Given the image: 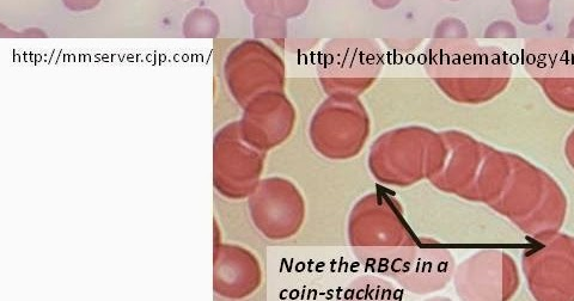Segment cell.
<instances>
[{
	"label": "cell",
	"mask_w": 574,
	"mask_h": 301,
	"mask_svg": "<svg viewBox=\"0 0 574 301\" xmlns=\"http://www.w3.org/2000/svg\"><path fill=\"white\" fill-rule=\"evenodd\" d=\"M455 260L445 249L417 250L413 261L398 281L403 288L418 294L444 290L455 275Z\"/></svg>",
	"instance_id": "obj_8"
},
{
	"label": "cell",
	"mask_w": 574,
	"mask_h": 301,
	"mask_svg": "<svg viewBox=\"0 0 574 301\" xmlns=\"http://www.w3.org/2000/svg\"><path fill=\"white\" fill-rule=\"evenodd\" d=\"M454 2H457V0H454Z\"/></svg>",
	"instance_id": "obj_12"
},
{
	"label": "cell",
	"mask_w": 574,
	"mask_h": 301,
	"mask_svg": "<svg viewBox=\"0 0 574 301\" xmlns=\"http://www.w3.org/2000/svg\"><path fill=\"white\" fill-rule=\"evenodd\" d=\"M565 157L567 163L570 164V167L574 171V128L565 141Z\"/></svg>",
	"instance_id": "obj_10"
},
{
	"label": "cell",
	"mask_w": 574,
	"mask_h": 301,
	"mask_svg": "<svg viewBox=\"0 0 574 301\" xmlns=\"http://www.w3.org/2000/svg\"><path fill=\"white\" fill-rule=\"evenodd\" d=\"M525 72L540 85L553 106L574 114V40L534 38L524 43Z\"/></svg>",
	"instance_id": "obj_5"
},
{
	"label": "cell",
	"mask_w": 574,
	"mask_h": 301,
	"mask_svg": "<svg viewBox=\"0 0 574 301\" xmlns=\"http://www.w3.org/2000/svg\"><path fill=\"white\" fill-rule=\"evenodd\" d=\"M567 38L574 40V17L569 24V35H567Z\"/></svg>",
	"instance_id": "obj_11"
},
{
	"label": "cell",
	"mask_w": 574,
	"mask_h": 301,
	"mask_svg": "<svg viewBox=\"0 0 574 301\" xmlns=\"http://www.w3.org/2000/svg\"><path fill=\"white\" fill-rule=\"evenodd\" d=\"M552 0H511L519 21L527 26H539L546 22L551 12Z\"/></svg>",
	"instance_id": "obj_9"
},
{
	"label": "cell",
	"mask_w": 574,
	"mask_h": 301,
	"mask_svg": "<svg viewBox=\"0 0 574 301\" xmlns=\"http://www.w3.org/2000/svg\"><path fill=\"white\" fill-rule=\"evenodd\" d=\"M382 69V54L374 43L339 41L328 43L319 75L329 95L353 96L370 88Z\"/></svg>",
	"instance_id": "obj_6"
},
{
	"label": "cell",
	"mask_w": 574,
	"mask_h": 301,
	"mask_svg": "<svg viewBox=\"0 0 574 301\" xmlns=\"http://www.w3.org/2000/svg\"><path fill=\"white\" fill-rule=\"evenodd\" d=\"M509 169L490 207L533 239L563 229L567 215L564 189L545 170L509 152Z\"/></svg>",
	"instance_id": "obj_2"
},
{
	"label": "cell",
	"mask_w": 574,
	"mask_h": 301,
	"mask_svg": "<svg viewBox=\"0 0 574 301\" xmlns=\"http://www.w3.org/2000/svg\"><path fill=\"white\" fill-rule=\"evenodd\" d=\"M455 288L463 300L506 301L521 286L517 264L500 250H484L470 256L456 268Z\"/></svg>",
	"instance_id": "obj_7"
},
{
	"label": "cell",
	"mask_w": 574,
	"mask_h": 301,
	"mask_svg": "<svg viewBox=\"0 0 574 301\" xmlns=\"http://www.w3.org/2000/svg\"><path fill=\"white\" fill-rule=\"evenodd\" d=\"M535 242L522 256L531 296L539 301H574V237L559 231Z\"/></svg>",
	"instance_id": "obj_4"
},
{
	"label": "cell",
	"mask_w": 574,
	"mask_h": 301,
	"mask_svg": "<svg viewBox=\"0 0 574 301\" xmlns=\"http://www.w3.org/2000/svg\"><path fill=\"white\" fill-rule=\"evenodd\" d=\"M444 151L430 180L445 193L490 206L509 169V152L469 137L443 133Z\"/></svg>",
	"instance_id": "obj_3"
},
{
	"label": "cell",
	"mask_w": 574,
	"mask_h": 301,
	"mask_svg": "<svg viewBox=\"0 0 574 301\" xmlns=\"http://www.w3.org/2000/svg\"><path fill=\"white\" fill-rule=\"evenodd\" d=\"M426 70L450 100L463 104L492 101L508 89L512 77L509 55L499 47L480 46L467 30L432 42Z\"/></svg>",
	"instance_id": "obj_1"
}]
</instances>
